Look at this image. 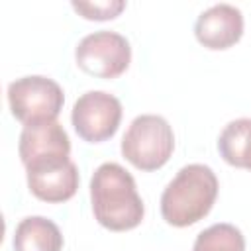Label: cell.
<instances>
[{
    "label": "cell",
    "mask_w": 251,
    "mask_h": 251,
    "mask_svg": "<svg viewBox=\"0 0 251 251\" xmlns=\"http://www.w3.org/2000/svg\"><path fill=\"white\" fill-rule=\"evenodd\" d=\"M14 251H61L63 235L55 222L43 216L24 218L14 231Z\"/></svg>",
    "instance_id": "obj_10"
},
{
    "label": "cell",
    "mask_w": 251,
    "mask_h": 251,
    "mask_svg": "<svg viewBox=\"0 0 251 251\" xmlns=\"http://www.w3.org/2000/svg\"><path fill=\"white\" fill-rule=\"evenodd\" d=\"M175 133L157 114L137 116L122 139V155L139 171H157L173 155Z\"/></svg>",
    "instance_id": "obj_3"
},
{
    "label": "cell",
    "mask_w": 251,
    "mask_h": 251,
    "mask_svg": "<svg viewBox=\"0 0 251 251\" xmlns=\"http://www.w3.org/2000/svg\"><path fill=\"white\" fill-rule=\"evenodd\" d=\"M75 59L80 71L96 78H116L129 67V41L110 29H100L82 37L75 49Z\"/></svg>",
    "instance_id": "obj_5"
},
{
    "label": "cell",
    "mask_w": 251,
    "mask_h": 251,
    "mask_svg": "<svg viewBox=\"0 0 251 251\" xmlns=\"http://www.w3.org/2000/svg\"><path fill=\"white\" fill-rule=\"evenodd\" d=\"M71 122L80 139L88 143H102L120 127L122 102L110 92L88 90L75 102Z\"/></svg>",
    "instance_id": "obj_6"
},
{
    "label": "cell",
    "mask_w": 251,
    "mask_h": 251,
    "mask_svg": "<svg viewBox=\"0 0 251 251\" xmlns=\"http://www.w3.org/2000/svg\"><path fill=\"white\" fill-rule=\"evenodd\" d=\"M218 151L227 165L251 171V118L229 122L218 137Z\"/></svg>",
    "instance_id": "obj_11"
},
{
    "label": "cell",
    "mask_w": 251,
    "mask_h": 251,
    "mask_svg": "<svg viewBox=\"0 0 251 251\" xmlns=\"http://www.w3.org/2000/svg\"><path fill=\"white\" fill-rule=\"evenodd\" d=\"M25 173L29 192L43 202H67L78 188V169L71 159L37 165L25 169Z\"/></svg>",
    "instance_id": "obj_9"
},
{
    "label": "cell",
    "mask_w": 251,
    "mask_h": 251,
    "mask_svg": "<svg viewBox=\"0 0 251 251\" xmlns=\"http://www.w3.org/2000/svg\"><path fill=\"white\" fill-rule=\"evenodd\" d=\"M194 35L208 49H227L243 35V14L231 4H216L198 16Z\"/></svg>",
    "instance_id": "obj_8"
},
{
    "label": "cell",
    "mask_w": 251,
    "mask_h": 251,
    "mask_svg": "<svg viewBox=\"0 0 251 251\" xmlns=\"http://www.w3.org/2000/svg\"><path fill=\"white\" fill-rule=\"evenodd\" d=\"M63 88L47 76L31 75L8 84V104L12 116L24 126L55 122L63 110Z\"/></svg>",
    "instance_id": "obj_4"
},
{
    "label": "cell",
    "mask_w": 251,
    "mask_h": 251,
    "mask_svg": "<svg viewBox=\"0 0 251 251\" xmlns=\"http://www.w3.org/2000/svg\"><path fill=\"white\" fill-rule=\"evenodd\" d=\"M20 159L25 169L67 161L71 155V141L63 126L55 122H41L33 126H24L18 143Z\"/></svg>",
    "instance_id": "obj_7"
},
{
    "label": "cell",
    "mask_w": 251,
    "mask_h": 251,
    "mask_svg": "<svg viewBox=\"0 0 251 251\" xmlns=\"http://www.w3.org/2000/svg\"><path fill=\"white\" fill-rule=\"evenodd\" d=\"M218 196V178L206 165L182 167L161 194V216L175 227H186L206 218Z\"/></svg>",
    "instance_id": "obj_2"
},
{
    "label": "cell",
    "mask_w": 251,
    "mask_h": 251,
    "mask_svg": "<svg viewBox=\"0 0 251 251\" xmlns=\"http://www.w3.org/2000/svg\"><path fill=\"white\" fill-rule=\"evenodd\" d=\"M192 251H245V237L231 224H214L198 233Z\"/></svg>",
    "instance_id": "obj_12"
},
{
    "label": "cell",
    "mask_w": 251,
    "mask_h": 251,
    "mask_svg": "<svg viewBox=\"0 0 251 251\" xmlns=\"http://www.w3.org/2000/svg\"><path fill=\"white\" fill-rule=\"evenodd\" d=\"M75 12H78L86 20H114L120 16V12L126 8L124 0H104V2H73L71 4Z\"/></svg>",
    "instance_id": "obj_13"
},
{
    "label": "cell",
    "mask_w": 251,
    "mask_h": 251,
    "mask_svg": "<svg viewBox=\"0 0 251 251\" xmlns=\"http://www.w3.org/2000/svg\"><path fill=\"white\" fill-rule=\"evenodd\" d=\"M90 200L96 222L110 231H127L141 224L145 206L133 176L118 163H102L90 178Z\"/></svg>",
    "instance_id": "obj_1"
}]
</instances>
